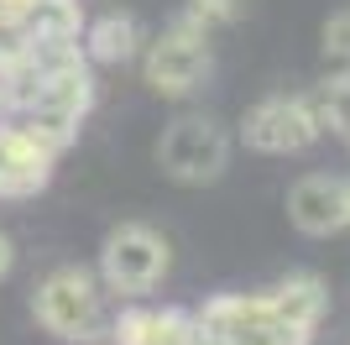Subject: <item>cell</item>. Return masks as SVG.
<instances>
[{"mask_svg":"<svg viewBox=\"0 0 350 345\" xmlns=\"http://www.w3.org/2000/svg\"><path fill=\"white\" fill-rule=\"evenodd\" d=\"M157 162L178 183H215L230 162V136L209 115H178L157 142Z\"/></svg>","mask_w":350,"mask_h":345,"instance_id":"cell-1","label":"cell"},{"mask_svg":"<svg viewBox=\"0 0 350 345\" xmlns=\"http://www.w3.org/2000/svg\"><path fill=\"white\" fill-rule=\"evenodd\" d=\"M167 272V241L152 225H116L100 251V277L120 298H142Z\"/></svg>","mask_w":350,"mask_h":345,"instance_id":"cell-2","label":"cell"},{"mask_svg":"<svg viewBox=\"0 0 350 345\" xmlns=\"http://www.w3.org/2000/svg\"><path fill=\"white\" fill-rule=\"evenodd\" d=\"M31 314L47 335L58 340H89L100 330V293H94V277L84 267H58L37 283V298H31Z\"/></svg>","mask_w":350,"mask_h":345,"instance_id":"cell-3","label":"cell"},{"mask_svg":"<svg viewBox=\"0 0 350 345\" xmlns=\"http://www.w3.org/2000/svg\"><path fill=\"white\" fill-rule=\"evenodd\" d=\"M209 68H215L209 63V42H204V31H193L189 21H173L157 42L146 47V84L157 94H167V100L193 94L209 79Z\"/></svg>","mask_w":350,"mask_h":345,"instance_id":"cell-4","label":"cell"},{"mask_svg":"<svg viewBox=\"0 0 350 345\" xmlns=\"http://www.w3.org/2000/svg\"><path fill=\"white\" fill-rule=\"evenodd\" d=\"M246 146L256 152H304L324 136L314 110H308L304 94H267L246 110V126H241Z\"/></svg>","mask_w":350,"mask_h":345,"instance_id":"cell-5","label":"cell"},{"mask_svg":"<svg viewBox=\"0 0 350 345\" xmlns=\"http://www.w3.org/2000/svg\"><path fill=\"white\" fill-rule=\"evenodd\" d=\"M53 162L58 152L47 142H37L21 120H5L0 126V199H27L53 178Z\"/></svg>","mask_w":350,"mask_h":345,"instance_id":"cell-6","label":"cell"},{"mask_svg":"<svg viewBox=\"0 0 350 345\" xmlns=\"http://www.w3.org/2000/svg\"><path fill=\"white\" fill-rule=\"evenodd\" d=\"M267 309H272V319L288 330L293 345H308L314 330H319V319H324V309H329V288L314 272H293L267 293Z\"/></svg>","mask_w":350,"mask_h":345,"instance_id":"cell-7","label":"cell"},{"mask_svg":"<svg viewBox=\"0 0 350 345\" xmlns=\"http://www.w3.org/2000/svg\"><path fill=\"white\" fill-rule=\"evenodd\" d=\"M288 220L304 235H329L345 225V178L335 172H304L288 194Z\"/></svg>","mask_w":350,"mask_h":345,"instance_id":"cell-8","label":"cell"},{"mask_svg":"<svg viewBox=\"0 0 350 345\" xmlns=\"http://www.w3.org/2000/svg\"><path fill=\"white\" fill-rule=\"evenodd\" d=\"M110 345H199L189 309H120Z\"/></svg>","mask_w":350,"mask_h":345,"instance_id":"cell-9","label":"cell"},{"mask_svg":"<svg viewBox=\"0 0 350 345\" xmlns=\"http://www.w3.org/2000/svg\"><path fill=\"white\" fill-rule=\"evenodd\" d=\"M89 105H94V73H89V63H79V68H63V73H42L37 100L27 110H42V115H58V120L84 126Z\"/></svg>","mask_w":350,"mask_h":345,"instance_id":"cell-10","label":"cell"},{"mask_svg":"<svg viewBox=\"0 0 350 345\" xmlns=\"http://www.w3.org/2000/svg\"><path fill=\"white\" fill-rule=\"evenodd\" d=\"M79 47H84L89 63H105V68H116V63H126V58L142 53V27H136L131 16H100V21H84V37H79Z\"/></svg>","mask_w":350,"mask_h":345,"instance_id":"cell-11","label":"cell"},{"mask_svg":"<svg viewBox=\"0 0 350 345\" xmlns=\"http://www.w3.org/2000/svg\"><path fill=\"white\" fill-rule=\"evenodd\" d=\"M79 37H84L79 0H37L21 21V42H79Z\"/></svg>","mask_w":350,"mask_h":345,"instance_id":"cell-12","label":"cell"},{"mask_svg":"<svg viewBox=\"0 0 350 345\" xmlns=\"http://www.w3.org/2000/svg\"><path fill=\"white\" fill-rule=\"evenodd\" d=\"M304 100H308V110H314V120H319V131H329V136H350V73H329V79H319Z\"/></svg>","mask_w":350,"mask_h":345,"instance_id":"cell-13","label":"cell"},{"mask_svg":"<svg viewBox=\"0 0 350 345\" xmlns=\"http://www.w3.org/2000/svg\"><path fill=\"white\" fill-rule=\"evenodd\" d=\"M178 21H189L193 31H215V27H225V21H235V0H189L183 5V16Z\"/></svg>","mask_w":350,"mask_h":345,"instance_id":"cell-14","label":"cell"},{"mask_svg":"<svg viewBox=\"0 0 350 345\" xmlns=\"http://www.w3.org/2000/svg\"><path fill=\"white\" fill-rule=\"evenodd\" d=\"M319 47H324V58H329V63H345V68H350V11H335L329 21H324Z\"/></svg>","mask_w":350,"mask_h":345,"instance_id":"cell-15","label":"cell"},{"mask_svg":"<svg viewBox=\"0 0 350 345\" xmlns=\"http://www.w3.org/2000/svg\"><path fill=\"white\" fill-rule=\"evenodd\" d=\"M11 267H16V241L5 235V230H0V277L11 272Z\"/></svg>","mask_w":350,"mask_h":345,"instance_id":"cell-16","label":"cell"},{"mask_svg":"<svg viewBox=\"0 0 350 345\" xmlns=\"http://www.w3.org/2000/svg\"><path fill=\"white\" fill-rule=\"evenodd\" d=\"M345 225H350V178H345Z\"/></svg>","mask_w":350,"mask_h":345,"instance_id":"cell-17","label":"cell"},{"mask_svg":"<svg viewBox=\"0 0 350 345\" xmlns=\"http://www.w3.org/2000/svg\"><path fill=\"white\" fill-rule=\"evenodd\" d=\"M345 142H350V136H345Z\"/></svg>","mask_w":350,"mask_h":345,"instance_id":"cell-18","label":"cell"}]
</instances>
